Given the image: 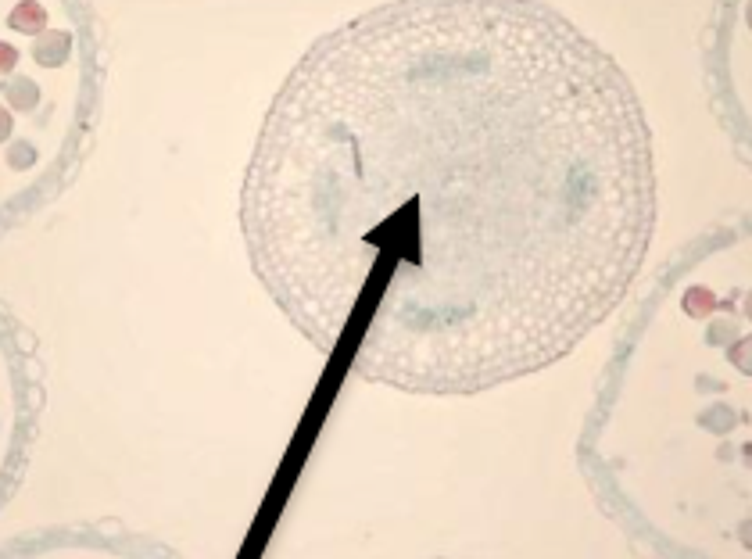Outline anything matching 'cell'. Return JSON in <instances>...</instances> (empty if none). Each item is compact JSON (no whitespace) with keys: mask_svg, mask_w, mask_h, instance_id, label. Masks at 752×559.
<instances>
[{"mask_svg":"<svg viewBox=\"0 0 752 559\" xmlns=\"http://www.w3.org/2000/svg\"><path fill=\"white\" fill-rule=\"evenodd\" d=\"M240 226L283 316L409 395L570 355L624 301L656 172L624 69L534 0H394L298 61Z\"/></svg>","mask_w":752,"mask_h":559,"instance_id":"cell-1","label":"cell"}]
</instances>
